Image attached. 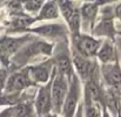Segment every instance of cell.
Wrapping results in <instances>:
<instances>
[{
  "instance_id": "6da1fadb",
  "label": "cell",
  "mask_w": 121,
  "mask_h": 117,
  "mask_svg": "<svg viewBox=\"0 0 121 117\" xmlns=\"http://www.w3.org/2000/svg\"><path fill=\"white\" fill-rule=\"evenodd\" d=\"M53 52V46L48 43L47 41H41V40H35L34 38L31 40L28 43H26L19 53L11 60L9 63L17 61L18 68L22 69L26 63H28L31 60H33L35 56L39 55H51Z\"/></svg>"
},
{
  "instance_id": "7a4b0ae2",
  "label": "cell",
  "mask_w": 121,
  "mask_h": 117,
  "mask_svg": "<svg viewBox=\"0 0 121 117\" xmlns=\"http://www.w3.org/2000/svg\"><path fill=\"white\" fill-rule=\"evenodd\" d=\"M52 60L54 62V67H55L56 73L65 76L68 81L73 77L74 68H73L71 48L68 46V41L58 42V44L53 48Z\"/></svg>"
},
{
  "instance_id": "3957f363",
  "label": "cell",
  "mask_w": 121,
  "mask_h": 117,
  "mask_svg": "<svg viewBox=\"0 0 121 117\" xmlns=\"http://www.w3.org/2000/svg\"><path fill=\"white\" fill-rule=\"evenodd\" d=\"M71 50L79 54L86 59H95L98 50L100 48L102 40L96 39L91 34L79 33L75 35H69Z\"/></svg>"
},
{
  "instance_id": "277c9868",
  "label": "cell",
  "mask_w": 121,
  "mask_h": 117,
  "mask_svg": "<svg viewBox=\"0 0 121 117\" xmlns=\"http://www.w3.org/2000/svg\"><path fill=\"white\" fill-rule=\"evenodd\" d=\"M60 16L64 18L65 25L69 32V35L81 33V2L78 1H58Z\"/></svg>"
},
{
  "instance_id": "5b68a950",
  "label": "cell",
  "mask_w": 121,
  "mask_h": 117,
  "mask_svg": "<svg viewBox=\"0 0 121 117\" xmlns=\"http://www.w3.org/2000/svg\"><path fill=\"white\" fill-rule=\"evenodd\" d=\"M82 94H83V88H82L81 81L74 74L73 77L69 80L68 93H67V96L65 98L60 117H74L81 103Z\"/></svg>"
},
{
  "instance_id": "8992f818",
  "label": "cell",
  "mask_w": 121,
  "mask_h": 117,
  "mask_svg": "<svg viewBox=\"0 0 121 117\" xmlns=\"http://www.w3.org/2000/svg\"><path fill=\"white\" fill-rule=\"evenodd\" d=\"M33 35H21V36H5L0 41V62L8 66L11 60L19 53V50L33 39Z\"/></svg>"
},
{
  "instance_id": "52a82bcc",
  "label": "cell",
  "mask_w": 121,
  "mask_h": 117,
  "mask_svg": "<svg viewBox=\"0 0 121 117\" xmlns=\"http://www.w3.org/2000/svg\"><path fill=\"white\" fill-rule=\"evenodd\" d=\"M34 87V83L30 77L27 67L22 69H17L14 73L8 75L6 85L4 89V94L6 95H21L25 90Z\"/></svg>"
},
{
  "instance_id": "ba28073f",
  "label": "cell",
  "mask_w": 121,
  "mask_h": 117,
  "mask_svg": "<svg viewBox=\"0 0 121 117\" xmlns=\"http://www.w3.org/2000/svg\"><path fill=\"white\" fill-rule=\"evenodd\" d=\"M69 81L65 76L60 75L59 73H54L52 78V85H51V96H52V109L53 114L60 116L62 105L65 102V98L68 93Z\"/></svg>"
},
{
  "instance_id": "9c48e42d",
  "label": "cell",
  "mask_w": 121,
  "mask_h": 117,
  "mask_svg": "<svg viewBox=\"0 0 121 117\" xmlns=\"http://www.w3.org/2000/svg\"><path fill=\"white\" fill-rule=\"evenodd\" d=\"M27 33H32L38 35L39 38H42L45 40H52L56 42L61 41H68L69 32L66 27L65 24H54V22H48L39 25L35 27H31Z\"/></svg>"
},
{
  "instance_id": "30bf717a",
  "label": "cell",
  "mask_w": 121,
  "mask_h": 117,
  "mask_svg": "<svg viewBox=\"0 0 121 117\" xmlns=\"http://www.w3.org/2000/svg\"><path fill=\"white\" fill-rule=\"evenodd\" d=\"M106 1H86L81 2L80 15H81V33L91 34L96 24L100 7Z\"/></svg>"
},
{
  "instance_id": "8fae6325",
  "label": "cell",
  "mask_w": 121,
  "mask_h": 117,
  "mask_svg": "<svg viewBox=\"0 0 121 117\" xmlns=\"http://www.w3.org/2000/svg\"><path fill=\"white\" fill-rule=\"evenodd\" d=\"M100 75L107 89L121 96V67L119 61L100 66Z\"/></svg>"
},
{
  "instance_id": "7c38bea8",
  "label": "cell",
  "mask_w": 121,
  "mask_h": 117,
  "mask_svg": "<svg viewBox=\"0 0 121 117\" xmlns=\"http://www.w3.org/2000/svg\"><path fill=\"white\" fill-rule=\"evenodd\" d=\"M27 70H28L30 77L32 80V82L34 83V85H43L47 82H49L51 78L53 77V75L55 73V67H54V62L51 57L38 65L28 66Z\"/></svg>"
},
{
  "instance_id": "4fadbf2b",
  "label": "cell",
  "mask_w": 121,
  "mask_h": 117,
  "mask_svg": "<svg viewBox=\"0 0 121 117\" xmlns=\"http://www.w3.org/2000/svg\"><path fill=\"white\" fill-rule=\"evenodd\" d=\"M53 78V77H52ZM52 78L46 84L40 85L37 96L33 101L34 109L37 117H45L49 114H53L52 109V96H51V85H52Z\"/></svg>"
},
{
  "instance_id": "5bb4252c",
  "label": "cell",
  "mask_w": 121,
  "mask_h": 117,
  "mask_svg": "<svg viewBox=\"0 0 121 117\" xmlns=\"http://www.w3.org/2000/svg\"><path fill=\"white\" fill-rule=\"evenodd\" d=\"M71 55H72L74 74L79 77L81 82H85L99 68V65L95 59H86L72 50H71Z\"/></svg>"
},
{
  "instance_id": "9a60e30c",
  "label": "cell",
  "mask_w": 121,
  "mask_h": 117,
  "mask_svg": "<svg viewBox=\"0 0 121 117\" xmlns=\"http://www.w3.org/2000/svg\"><path fill=\"white\" fill-rule=\"evenodd\" d=\"M0 117H37V114L33 102L22 101L1 110Z\"/></svg>"
},
{
  "instance_id": "2e32d148",
  "label": "cell",
  "mask_w": 121,
  "mask_h": 117,
  "mask_svg": "<svg viewBox=\"0 0 121 117\" xmlns=\"http://www.w3.org/2000/svg\"><path fill=\"white\" fill-rule=\"evenodd\" d=\"M95 59L98 60V62L101 63L100 66L117 62L118 61V52H117L115 41L108 39L102 40Z\"/></svg>"
},
{
  "instance_id": "e0dca14e",
  "label": "cell",
  "mask_w": 121,
  "mask_h": 117,
  "mask_svg": "<svg viewBox=\"0 0 121 117\" xmlns=\"http://www.w3.org/2000/svg\"><path fill=\"white\" fill-rule=\"evenodd\" d=\"M59 18H60V11H59L58 1H45L40 12L35 16V22L56 20Z\"/></svg>"
},
{
  "instance_id": "ac0fdd59",
  "label": "cell",
  "mask_w": 121,
  "mask_h": 117,
  "mask_svg": "<svg viewBox=\"0 0 121 117\" xmlns=\"http://www.w3.org/2000/svg\"><path fill=\"white\" fill-rule=\"evenodd\" d=\"M82 109L83 117H101V105L95 103L85 93L82 94Z\"/></svg>"
},
{
  "instance_id": "d6986e66",
  "label": "cell",
  "mask_w": 121,
  "mask_h": 117,
  "mask_svg": "<svg viewBox=\"0 0 121 117\" xmlns=\"http://www.w3.org/2000/svg\"><path fill=\"white\" fill-rule=\"evenodd\" d=\"M43 2L45 1H34V0H31V1H25V2H21L22 5V9L25 12H27L28 14H32V15H38V13L40 12L41 7L43 6Z\"/></svg>"
},
{
  "instance_id": "ffe728a7",
  "label": "cell",
  "mask_w": 121,
  "mask_h": 117,
  "mask_svg": "<svg viewBox=\"0 0 121 117\" xmlns=\"http://www.w3.org/2000/svg\"><path fill=\"white\" fill-rule=\"evenodd\" d=\"M7 77H8L7 70H6L5 68H0V94L4 93V89H5V85H6Z\"/></svg>"
},
{
  "instance_id": "44dd1931",
  "label": "cell",
  "mask_w": 121,
  "mask_h": 117,
  "mask_svg": "<svg viewBox=\"0 0 121 117\" xmlns=\"http://www.w3.org/2000/svg\"><path fill=\"white\" fill-rule=\"evenodd\" d=\"M113 9H114V18L121 22V1L114 2L113 5Z\"/></svg>"
},
{
  "instance_id": "7402d4cb",
  "label": "cell",
  "mask_w": 121,
  "mask_h": 117,
  "mask_svg": "<svg viewBox=\"0 0 121 117\" xmlns=\"http://www.w3.org/2000/svg\"><path fill=\"white\" fill-rule=\"evenodd\" d=\"M115 44L117 46V52H118V61H119V65L121 67V38L120 40H117L115 39Z\"/></svg>"
},
{
  "instance_id": "603a6c76",
  "label": "cell",
  "mask_w": 121,
  "mask_h": 117,
  "mask_svg": "<svg viewBox=\"0 0 121 117\" xmlns=\"http://www.w3.org/2000/svg\"><path fill=\"white\" fill-rule=\"evenodd\" d=\"M74 117H83V109H82V101H81L80 105H79V108H78V110H77V113H75V115Z\"/></svg>"
},
{
  "instance_id": "cb8c5ba5",
  "label": "cell",
  "mask_w": 121,
  "mask_h": 117,
  "mask_svg": "<svg viewBox=\"0 0 121 117\" xmlns=\"http://www.w3.org/2000/svg\"><path fill=\"white\" fill-rule=\"evenodd\" d=\"M101 117H112L111 113L105 107H101Z\"/></svg>"
},
{
  "instance_id": "d4e9b609",
  "label": "cell",
  "mask_w": 121,
  "mask_h": 117,
  "mask_svg": "<svg viewBox=\"0 0 121 117\" xmlns=\"http://www.w3.org/2000/svg\"><path fill=\"white\" fill-rule=\"evenodd\" d=\"M45 117H60V116H58L55 114H49V115H47V116H45Z\"/></svg>"
},
{
  "instance_id": "484cf974",
  "label": "cell",
  "mask_w": 121,
  "mask_h": 117,
  "mask_svg": "<svg viewBox=\"0 0 121 117\" xmlns=\"http://www.w3.org/2000/svg\"><path fill=\"white\" fill-rule=\"evenodd\" d=\"M118 34H119V35H120V36H121V31H120V32H119V33H118Z\"/></svg>"
},
{
  "instance_id": "4316f807",
  "label": "cell",
  "mask_w": 121,
  "mask_h": 117,
  "mask_svg": "<svg viewBox=\"0 0 121 117\" xmlns=\"http://www.w3.org/2000/svg\"><path fill=\"white\" fill-rule=\"evenodd\" d=\"M0 63H1V62H0Z\"/></svg>"
}]
</instances>
